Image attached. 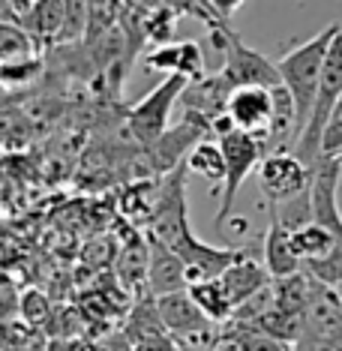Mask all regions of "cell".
<instances>
[{
	"label": "cell",
	"mask_w": 342,
	"mask_h": 351,
	"mask_svg": "<svg viewBox=\"0 0 342 351\" xmlns=\"http://www.w3.org/2000/svg\"><path fill=\"white\" fill-rule=\"evenodd\" d=\"M339 30H342V25H328L321 34H315L313 39H306L304 45H297V49H291L289 54H282V58L276 60V66H280V73H282V84L291 90L294 106H297V138L309 123L318 84H321L324 60H328V51H330L333 39L339 36ZM294 145H297V141H294Z\"/></svg>",
	"instance_id": "obj_1"
},
{
	"label": "cell",
	"mask_w": 342,
	"mask_h": 351,
	"mask_svg": "<svg viewBox=\"0 0 342 351\" xmlns=\"http://www.w3.org/2000/svg\"><path fill=\"white\" fill-rule=\"evenodd\" d=\"M339 99H342V30H339V36L333 39V45L328 51V60H324L321 84H318L309 123H306V130L300 132L297 145L291 147L294 154L309 165V169H315V165L324 159V150H321L324 130H328V123H330L333 111H337V106H339Z\"/></svg>",
	"instance_id": "obj_2"
},
{
	"label": "cell",
	"mask_w": 342,
	"mask_h": 351,
	"mask_svg": "<svg viewBox=\"0 0 342 351\" xmlns=\"http://www.w3.org/2000/svg\"><path fill=\"white\" fill-rule=\"evenodd\" d=\"M222 150H225V162H228V174L222 183V195H219V207H217V231L225 228V219L232 217L234 204H237V193L246 183L252 171H258L261 159H265L267 147L258 135L243 132V130H232L219 138Z\"/></svg>",
	"instance_id": "obj_3"
},
{
	"label": "cell",
	"mask_w": 342,
	"mask_h": 351,
	"mask_svg": "<svg viewBox=\"0 0 342 351\" xmlns=\"http://www.w3.org/2000/svg\"><path fill=\"white\" fill-rule=\"evenodd\" d=\"M186 84H189L186 75H165L154 90L126 108V130H130V135L141 147H150L156 138L165 135L169 114L174 102H180V93H184Z\"/></svg>",
	"instance_id": "obj_4"
},
{
	"label": "cell",
	"mask_w": 342,
	"mask_h": 351,
	"mask_svg": "<svg viewBox=\"0 0 342 351\" xmlns=\"http://www.w3.org/2000/svg\"><path fill=\"white\" fill-rule=\"evenodd\" d=\"M210 43H213V49L222 54V69H225V75L232 78L237 87H243V84L280 87L282 84L280 66H276L273 60H267L261 51L241 43L222 21L210 27Z\"/></svg>",
	"instance_id": "obj_5"
},
{
	"label": "cell",
	"mask_w": 342,
	"mask_h": 351,
	"mask_svg": "<svg viewBox=\"0 0 342 351\" xmlns=\"http://www.w3.org/2000/svg\"><path fill=\"white\" fill-rule=\"evenodd\" d=\"M309 183H313V169L294 150H270L258 165V186L273 204L304 195Z\"/></svg>",
	"instance_id": "obj_6"
},
{
	"label": "cell",
	"mask_w": 342,
	"mask_h": 351,
	"mask_svg": "<svg viewBox=\"0 0 342 351\" xmlns=\"http://www.w3.org/2000/svg\"><path fill=\"white\" fill-rule=\"evenodd\" d=\"M273 87L261 84H243L237 87L228 99V114L237 123V130L258 135L261 141H267L270 126H273Z\"/></svg>",
	"instance_id": "obj_7"
},
{
	"label": "cell",
	"mask_w": 342,
	"mask_h": 351,
	"mask_svg": "<svg viewBox=\"0 0 342 351\" xmlns=\"http://www.w3.org/2000/svg\"><path fill=\"white\" fill-rule=\"evenodd\" d=\"M339 159L342 156H324L313 169V183H309V202H313V219L328 226L342 241V210L337 204L339 189Z\"/></svg>",
	"instance_id": "obj_8"
},
{
	"label": "cell",
	"mask_w": 342,
	"mask_h": 351,
	"mask_svg": "<svg viewBox=\"0 0 342 351\" xmlns=\"http://www.w3.org/2000/svg\"><path fill=\"white\" fill-rule=\"evenodd\" d=\"M234 90L237 84L225 75V69H219V73L189 82L180 93V106H184V111H195V114H204L208 121H213V117L228 111V99H232Z\"/></svg>",
	"instance_id": "obj_9"
},
{
	"label": "cell",
	"mask_w": 342,
	"mask_h": 351,
	"mask_svg": "<svg viewBox=\"0 0 342 351\" xmlns=\"http://www.w3.org/2000/svg\"><path fill=\"white\" fill-rule=\"evenodd\" d=\"M147 69L162 75H186L189 82L208 75V66H204V51L198 43H165L156 45L154 51L145 58Z\"/></svg>",
	"instance_id": "obj_10"
},
{
	"label": "cell",
	"mask_w": 342,
	"mask_h": 351,
	"mask_svg": "<svg viewBox=\"0 0 342 351\" xmlns=\"http://www.w3.org/2000/svg\"><path fill=\"white\" fill-rule=\"evenodd\" d=\"M150 237V270H147V289L156 294H169V291H180L189 289V276H186V261L180 258L171 246H165L159 237Z\"/></svg>",
	"instance_id": "obj_11"
},
{
	"label": "cell",
	"mask_w": 342,
	"mask_h": 351,
	"mask_svg": "<svg viewBox=\"0 0 342 351\" xmlns=\"http://www.w3.org/2000/svg\"><path fill=\"white\" fill-rule=\"evenodd\" d=\"M147 270H150V237L147 231L132 228L114 258L117 282L123 289H130L132 294H141V285L147 289Z\"/></svg>",
	"instance_id": "obj_12"
},
{
	"label": "cell",
	"mask_w": 342,
	"mask_h": 351,
	"mask_svg": "<svg viewBox=\"0 0 342 351\" xmlns=\"http://www.w3.org/2000/svg\"><path fill=\"white\" fill-rule=\"evenodd\" d=\"M267 217H270V226H267V234H265V265H267V270L273 274V279L304 270L297 252H294L291 228L282 222V217L276 213V207L270 202H267Z\"/></svg>",
	"instance_id": "obj_13"
},
{
	"label": "cell",
	"mask_w": 342,
	"mask_h": 351,
	"mask_svg": "<svg viewBox=\"0 0 342 351\" xmlns=\"http://www.w3.org/2000/svg\"><path fill=\"white\" fill-rule=\"evenodd\" d=\"M219 282L237 309L243 300H249L256 291H261L265 285L273 282V274L267 270V265H258V261H252L249 255H243V258H237L232 267L222 270Z\"/></svg>",
	"instance_id": "obj_14"
},
{
	"label": "cell",
	"mask_w": 342,
	"mask_h": 351,
	"mask_svg": "<svg viewBox=\"0 0 342 351\" xmlns=\"http://www.w3.org/2000/svg\"><path fill=\"white\" fill-rule=\"evenodd\" d=\"M156 306H159V315H162L165 327H169L174 337H186V333H193V330H198V327H204V324L210 322V318L195 306V300H193V294H189V289L159 294Z\"/></svg>",
	"instance_id": "obj_15"
},
{
	"label": "cell",
	"mask_w": 342,
	"mask_h": 351,
	"mask_svg": "<svg viewBox=\"0 0 342 351\" xmlns=\"http://www.w3.org/2000/svg\"><path fill=\"white\" fill-rule=\"evenodd\" d=\"M19 21L39 39V45H54L60 43V34L66 27V0H34L30 12Z\"/></svg>",
	"instance_id": "obj_16"
},
{
	"label": "cell",
	"mask_w": 342,
	"mask_h": 351,
	"mask_svg": "<svg viewBox=\"0 0 342 351\" xmlns=\"http://www.w3.org/2000/svg\"><path fill=\"white\" fill-rule=\"evenodd\" d=\"M121 330L132 339V346L145 337H156V333H165L162 315H159V306H156V294L154 291H145V294H135V303L130 306V318L123 322Z\"/></svg>",
	"instance_id": "obj_17"
},
{
	"label": "cell",
	"mask_w": 342,
	"mask_h": 351,
	"mask_svg": "<svg viewBox=\"0 0 342 351\" xmlns=\"http://www.w3.org/2000/svg\"><path fill=\"white\" fill-rule=\"evenodd\" d=\"M225 339L228 348L234 351H294L291 342H285L273 333H267L265 327L249 324V322H225Z\"/></svg>",
	"instance_id": "obj_18"
},
{
	"label": "cell",
	"mask_w": 342,
	"mask_h": 351,
	"mask_svg": "<svg viewBox=\"0 0 342 351\" xmlns=\"http://www.w3.org/2000/svg\"><path fill=\"white\" fill-rule=\"evenodd\" d=\"M39 39L15 19H0V63H21L39 58Z\"/></svg>",
	"instance_id": "obj_19"
},
{
	"label": "cell",
	"mask_w": 342,
	"mask_h": 351,
	"mask_svg": "<svg viewBox=\"0 0 342 351\" xmlns=\"http://www.w3.org/2000/svg\"><path fill=\"white\" fill-rule=\"evenodd\" d=\"M189 171L204 178L208 183H225L228 162H225V150H222L219 138H201L198 145L189 150L186 156Z\"/></svg>",
	"instance_id": "obj_20"
},
{
	"label": "cell",
	"mask_w": 342,
	"mask_h": 351,
	"mask_svg": "<svg viewBox=\"0 0 342 351\" xmlns=\"http://www.w3.org/2000/svg\"><path fill=\"white\" fill-rule=\"evenodd\" d=\"M189 294H193L195 306L201 309V313L208 315L210 322H217V324L232 322L234 303L225 294V289H222L219 279H201V282H189Z\"/></svg>",
	"instance_id": "obj_21"
},
{
	"label": "cell",
	"mask_w": 342,
	"mask_h": 351,
	"mask_svg": "<svg viewBox=\"0 0 342 351\" xmlns=\"http://www.w3.org/2000/svg\"><path fill=\"white\" fill-rule=\"evenodd\" d=\"M313 289H315V276L306 274V270H297V274H289V276H276L273 279L276 309L304 313L309 306V298H313Z\"/></svg>",
	"instance_id": "obj_22"
},
{
	"label": "cell",
	"mask_w": 342,
	"mask_h": 351,
	"mask_svg": "<svg viewBox=\"0 0 342 351\" xmlns=\"http://www.w3.org/2000/svg\"><path fill=\"white\" fill-rule=\"evenodd\" d=\"M121 10L123 0H87V30L84 43H97L121 25Z\"/></svg>",
	"instance_id": "obj_23"
},
{
	"label": "cell",
	"mask_w": 342,
	"mask_h": 351,
	"mask_svg": "<svg viewBox=\"0 0 342 351\" xmlns=\"http://www.w3.org/2000/svg\"><path fill=\"white\" fill-rule=\"evenodd\" d=\"M45 63L42 58H34V60H21V63H0V82H3L6 90L12 87H25L30 82H36L42 75Z\"/></svg>",
	"instance_id": "obj_24"
},
{
	"label": "cell",
	"mask_w": 342,
	"mask_h": 351,
	"mask_svg": "<svg viewBox=\"0 0 342 351\" xmlns=\"http://www.w3.org/2000/svg\"><path fill=\"white\" fill-rule=\"evenodd\" d=\"M21 318H25L30 327H39L42 322H49L51 318V306H49V300H45L42 291L21 294Z\"/></svg>",
	"instance_id": "obj_25"
},
{
	"label": "cell",
	"mask_w": 342,
	"mask_h": 351,
	"mask_svg": "<svg viewBox=\"0 0 342 351\" xmlns=\"http://www.w3.org/2000/svg\"><path fill=\"white\" fill-rule=\"evenodd\" d=\"M321 150H324V156H339V154H342V99H339L337 111H333L328 130H324Z\"/></svg>",
	"instance_id": "obj_26"
},
{
	"label": "cell",
	"mask_w": 342,
	"mask_h": 351,
	"mask_svg": "<svg viewBox=\"0 0 342 351\" xmlns=\"http://www.w3.org/2000/svg\"><path fill=\"white\" fill-rule=\"evenodd\" d=\"M132 351H186V348L180 346V339L171 330H165V333H156V337L138 339L132 346Z\"/></svg>",
	"instance_id": "obj_27"
},
{
	"label": "cell",
	"mask_w": 342,
	"mask_h": 351,
	"mask_svg": "<svg viewBox=\"0 0 342 351\" xmlns=\"http://www.w3.org/2000/svg\"><path fill=\"white\" fill-rule=\"evenodd\" d=\"M93 346H87V342L82 337H51L49 342H45V351H90Z\"/></svg>",
	"instance_id": "obj_28"
},
{
	"label": "cell",
	"mask_w": 342,
	"mask_h": 351,
	"mask_svg": "<svg viewBox=\"0 0 342 351\" xmlns=\"http://www.w3.org/2000/svg\"><path fill=\"white\" fill-rule=\"evenodd\" d=\"M30 6H34V0H3V19L19 21L21 15L30 12Z\"/></svg>",
	"instance_id": "obj_29"
},
{
	"label": "cell",
	"mask_w": 342,
	"mask_h": 351,
	"mask_svg": "<svg viewBox=\"0 0 342 351\" xmlns=\"http://www.w3.org/2000/svg\"><path fill=\"white\" fill-rule=\"evenodd\" d=\"M241 3L243 0H210V10H213V15H217L219 21H225L234 10H241Z\"/></svg>",
	"instance_id": "obj_30"
},
{
	"label": "cell",
	"mask_w": 342,
	"mask_h": 351,
	"mask_svg": "<svg viewBox=\"0 0 342 351\" xmlns=\"http://www.w3.org/2000/svg\"><path fill=\"white\" fill-rule=\"evenodd\" d=\"M12 285H10V279H6V318H12Z\"/></svg>",
	"instance_id": "obj_31"
},
{
	"label": "cell",
	"mask_w": 342,
	"mask_h": 351,
	"mask_svg": "<svg viewBox=\"0 0 342 351\" xmlns=\"http://www.w3.org/2000/svg\"><path fill=\"white\" fill-rule=\"evenodd\" d=\"M315 351H342V342H321Z\"/></svg>",
	"instance_id": "obj_32"
},
{
	"label": "cell",
	"mask_w": 342,
	"mask_h": 351,
	"mask_svg": "<svg viewBox=\"0 0 342 351\" xmlns=\"http://www.w3.org/2000/svg\"><path fill=\"white\" fill-rule=\"evenodd\" d=\"M219 351H222V348H219Z\"/></svg>",
	"instance_id": "obj_33"
},
{
	"label": "cell",
	"mask_w": 342,
	"mask_h": 351,
	"mask_svg": "<svg viewBox=\"0 0 342 351\" xmlns=\"http://www.w3.org/2000/svg\"><path fill=\"white\" fill-rule=\"evenodd\" d=\"M339 156H342V154H339Z\"/></svg>",
	"instance_id": "obj_34"
}]
</instances>
